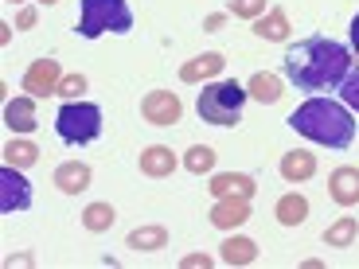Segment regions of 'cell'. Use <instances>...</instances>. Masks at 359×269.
<instances>
[{
	"instance_id": "6da1fadb",
	"label": "cell",
	"mask_w": 359,
	"mask_h": 269,
	"mask_svg": "<svg viewBox=\"0 0 359 269\" xmlns=\"http://www.w3.org/2000/svg\"><path fill=\"white\" fill-rule=\"evenodd\" d=\"M351 74V55L344 43L324 36H309L285 51V78L305 94L336 90Z\"/></svg>"
},
{
	"instance_id": "7a4b0ae2",
	"label": "cell",
	"mask_w": 359,
	"mask_h": 269,
	"mask_svg": "<svg viewBox=\"0 0 359 269\" xmlns=\"http://www.w3.org/2000/svg\"><path fill=\"white\" fill-rule=\"evenodd\" d=\"M289 129L301 137H309L313 144H324V149H351L355 141V117H351L348 106L332 98H309L289 113Z\"/></svg>"
},
{
	"instance_id": "3957f363",
	"label": "cell",
	"mask_w": 359,
	"mask_h": 269,
	"mask_svg": "<svg viewBox=\"0 0 359 269\" xmlns=\"http://www.w3.org/2000/svg\"><path fill=\"white\" fill-rule=\"evenodd\" d=\"M250 98L243 86L234 78H223V82H207L203 94H199L196 109L207 125H219V129H231L243 121V102Z\"/></svg>"
},
{
	"instance_id": "277c9868",
	"label": "cell",
	"mask_w": 359,
	"mask_h": 269,
	"mask_svg": "<svg viewBox=\"0 0 359 269\" xmlns=\"http://www.w3.org/2000/svg\"><path fill=\"white\" fill-rule=\"evenodd\" d=\"M106 32H114V36L133 32V8H129V0H82L79 4V36L98 39Z\"/></svg>"
},
{
	"instance_id": "5b68a950",
	"label": "cell",
	"mask_w": 359,
	"mask_h": 269,
	"mask_svg": "<svg viewBox=\"0 0 359 269\" xmlns=\"http://www.w3.org/2000/svg\"><path fill=\"white\" fill-rule=\"evenodd\" d=\"M55 133L67 144H90L102 137V109L94 102H63L59 117H55Z\"/></svg>"
},
{
	"instance_id": "8992f818",
	"label": "cell",
	"mask_w": 359,
	"mask_h": 269,
	"mask_svg": "<svg viewBox=\"0 0 359 269\" xmlns=\"http://www.w3.org/2000/svg\"><path fill=\"white\" fill-rule=\"evenodd\" d=\"M141 117L156 129H172V125H180V117H184V102H180L172 90H153V94H144V102H141Z\"/></svg>"
},
{
	"instance_id": "52a82bcc",
	"label": "cell",
	"mask_w": 359,
	"mask_h": 269,
	"mask_svg": "<svg viewBox=\"0 0 359 269\" xmlns=\"http://www.w3.org/2000/svg\"><path fill=\"white\" fill-rule=\"evenodd\" d=\"M27 207H32V184L24 179V168L4 164L0 168V211L12 215V211H27Z\"/></svg>"
},
{
	"instance_id": "ba28073f",
	"label": "cell",
	"mask_w": 359,
	"mask_h": 269,
	"mask_svg": "<svg viewBox=\"0 0 359 269\" xmlns=\"http://www.w3.org/2000/svg\"><path fill=\"white\" fill-rule=\"evenodd\" d=\"M59 82H63V67L55 63V59H36L24 71V94H32V98H51V94H59Z\"/></svg>"
},
{
	"instance_id": "9c48e42d",
	"label": "cell",
	"mask_w": 359,
	"mask_h": 269,
	"mask_svg": "<svg viewBox=\"0 0 359 269\" xmlns=\"http://www.w3.org/2000/svg\"><path fill=\"white\" fill-rule=\"evenodd\" d=\"M243 223H250V199H243V195L215 199V207H211V226H219V230H238Z\"/></svg>"
},
{
	"instance_id": "30bf717a",
	"label": "cell",
	"mask_w": 359,
	"mask_h": 269,
	"mask_svg": "<svg viewBox=\"0 0 359 269\" xmlns=\"http://www.w3.org/2000/svg\"><path fill=\"white\" fill-rule=\"evenodd\" d=\"M137 168H141V176L149 179H164L172 176V172L180 168L176 153H172L168 144H149V149H141V156H137Z\"/></svg>"
},
{
	"instance_id": "8fae6325",
	"label": "cell",
	"mask_w": 359,
	"mask_h": 269,
	"mask_svg": "<svg viewBox=\"0 0 359 269\" xmlns=\"http://www.w3.org/2000/svg\"><path fill=\"white\" fill-rule=\"evenodd\" d=\"M328 195H332V203H340V207H355L359 203V168L355 164H344V168H336L332 176H328Z\"/></svg>"
},
{
	"instance_id": "7c38bea8",
	"label": "cell",
	"mask_w": 359,
	"mask_h": 269,
	"mask_svg": "<svg viewBox=\"0 0 359 269\" xmlns=\"http://www.w3.org/2000/svg\"><path fill=\"white\" fill-rule=\"evenodd\" d=\"M211 195L215 199H223V195H243V199H250L254 191H258V184H254V176H246V172H215L211 176Z\"/></svg>"
},
{
	"instance_id": "4fadbf2b",
	"label": "cell",
	"mask_w": 359,
	"mask_h": 269,
	"mask_svg": "<svg viewBox=\"0 0 359 269\" xmlns=\"http://www.w3.org/2000/svg\"><path fill=\"white\" fill-rule=\"evenodd\" d=\"M226 59L219 51H207V55H196L191 63L180 67V82H188V86H196V82H207V78H215V74H223Z\"/></svg>"
},
{
	"instance_id": "5bb4252c",
	"label": "cell",
	"mask_w": 359,
	"mask_h": 269,
	"mask_svg": "<svg viewBox=\"0 0 359 269\" xmlns=\"http://www.w3.org/2000/svg\"><path fill=\"white\" fill-rule=\"evenodd\" d=\"M90 179H94V172H90V164H82V160H67V164L55 168V188L63 191V195H79V191H86Z\"/></svg>"
},
{
	"instance_id": "9a60e30c",
	"label": "cell",
	"mask_w": 359,
	"mask_h": 269,
	"mask_svg": "<svg viewBox=\"0 0 359 269\" xmlns=\"http://www.w3.org/2000/svg\"><path fill=\"white\" fill-rule=\"evenodd\" d=\"M281 179H289V184H305V179L316 176V156L309 153V149H293V153L281 156Z\"/></svg>"
},
{
	"instance_id": "2e32d148",
	"label": "cell",
	"mask_w": 359,
	"mask_h": 269,
	"mask_svg": "<svg viewBox=\"0 0 359 269\" xmlns=\"http://www.w3.org/2000/svg\"><path fill=\"white\" fill-rule=\"evenodd\" d=\"M219 250H223V254H219V258H223V265H231V269L254 265V261H258V242H254V238H246V234H231Z\"/></svg>"
},
{
	"instance_id": "e0dca14e",
	"label": "cell",
	"mask_w": 359,
	"mask_h": 269,
	"mask_svg": "<svg viewBox=\"0 0 359 269\" xmlns=\"http://www.w3.org/2000/svg\"><path fill=\"white\" fill-rule=\"evenodd\" d=\"M4 125H8L12 133H32V129H36V98H32V94L12 98L8 106H4Z\"/></svg>"
},
{
	"instance_id": "ac0fdd59",
	"label": "cell",
	"mask_w": 359,
	"mask_h": 269,
	"mask_svg": "<svg viewBox=\"0 0 359 269\" xmlns=\"http://www.w3.org/2000/svg\"><path fill=\"white\" fill-rule=\"evenodd\" d=\"M289 32H293V27H289V16L281 8H269L266 16L254 20V36L266 39V43H285Z\"/></svg>"
},
{
	"instance_id": "d6986e66",
	"label": "cell",
	"mask_w": 359,
	"mask_h": 269,
	"mask_svg": "<svg viewBox=\"0 0 359 269\" xmlns=\"http://www.w3.org/2000/svg\"><path fill=\"white\" fill-rule=\"evenodd\" d=\"M126 246L137 254H156V250L168 246V230H164V226H137V230H129Z\"/></svg>"
},
{
	"instance_id": "ffe728a7",
	"label": "cell",
	"mask_w": 359,
	"mask_h": 269,
	"mask_svg": "<svg viewBox=\"0 0 359 269\" xmlns=\"http://www.w3.org/2000/svg\"><path fill=\"white\" fill-rule=\"evenodd\" d=\"M355 238H359V219H351V215L336 219V223L324 230V246H328V250H351Z\"/></svg>"
},
{
	"instance_id": "44dd1931",
	"label": "cell",
	"mask_w": 359,
	"mask_h": 269,
	"mask_svg": "<svg viewBox=\"0 0 359 269\" xmlns=\"http://www.w3.org/2000/svg\"><path fill=\"white\" fill-rule=\"evenodd\" d=\"M246 94L258 102H266V106H273V102H281V78L269 71H258L250 82H246Z\"/></svg>"
},
{
	"instance_id": "7402d4cb",
	"label": "cell",
	"mask_w": 359,
	"mask_h": 269,
	"mask_svg": "<svg viewBox=\"0 0 359 269\" xmlns=\"http://www.w3.org/2000/svg\"><path fill=\"white\" fill-rule=\"evenodd\" d=\"M309 219V199L297 195V191H289V195L278 199V223L281 226H301Z\"/></svg>"
},
{
	"instance_id": "603a6c76",
	"label": "cell",
	"mask_w": 359,
	"mask_h": 269,
	"mask_svg": "<svg viewBox=\"0 0 359 269\" xmlns=\"http://www.w3.org/2000/svg\"><path fill=\"white\" fill-rule=\"evenodd\" d=\"M36 160H39V149L32 141H8L4 144V164H12V168H32Z\"/></svg>"
},
{
	"instance_id": "cb8c5ba5",
	"label": "cell",
	"mask_w": 359,
	"mask_h": 269,
	"mask_svg": "<svg viewBox=\"0 0 359 269\" xmlns=\"http://www.w3.org/2000/svg\"><path fill=\"white\" fill-rule=\"evenodd\" d=\"M114 207L109 203H90L86 211H82V226H86L90 234H102V230H109L114 226Z\"/></svg>"
},
{
	"instance_id": "d4e9b609",
	"label": "cell",
	"mask_w": 359,
	"mask_h": 269,
	"mask_svg": "<svg viewBox=\"0 0 359 269\" xmlns=\"http://www.w3.org/2000/svg\"><path fill=\"white\" fill-rule=\"evenodd\" d=\"M184 168L191 176H203V172L215 168V149H207V144H191L188 153H184Z\"/></svg>"
},
{
	"instance_id": "484cf974",
	"label": "cell",
	"mask_w": 359,
	"mask_h": 269,
	"mask_svg": "<svg viewBox=\"0 0 359 269\" xmlns=\"http://www.w3.org/2000/svg\"><path fill=\"white\" fill-rule=\"evenodd\" d=\"M226 8H231V16H238V20H258V16H266V0H226Z\"/></svg>"
},
{
	"instance_id": "4316f807",
	"label": "cell",
	"mask_w": 359,
	"mask_h": 269,
	"mask_svg": "<svg viewBox=\"0 0 359 269\" xmlns=\"http://www.w3.org/2000/svg\"><path fill=\"white\" fill-rule=\"evenodd\" d=\"M86 86H90V82H86V74H79V71H74V74H63V82H59V98L79 102L82 94H86Z\"/></svg>"
},
{
	"instance_id": "83f0119b",
	"label": "cell",
	"mask_w": 359,
	"mask_h": 269,
	"mask_svg": "<svg viewBox=\"0 0 359 269\" xmlns=\"http://www.w3.org/2000/svg\"><path fill=\"white\" fill-rule=\"evenodd\" d=\"M340 98H344V106H348V109H355V113H359V67L340 82Z\"/></svg>"
},
{
	"instance_id": "f1b7e54d",
	"label": "cell",
	"mask_w": 359,
	"mask_h": 269,
	"mask_svg": "<svg viewBox=\"0 0 359 269\" xmlns=\"http://www.w3.org/2000/svg\"><path fill=\"white\" fill-rule=\"evenodd\" d=\"M180 265H184V269H199V265L211 269V265H215V258H211V254H188V258L180 261Z\"/></svg>"
},
{
	"instance_id": "f546056e",
	"label": "cell",
	"mask_w": 359,
	"mask_h": 269,
	"mask_svg": "<svg viewBox=\"0 0 359 269\" xmlns=\"http://www.w3.org/2000/svg\"><path fill=\"white\" fill-rule=\"evenodd\" d=\"M32 24H36V8L27 4V8H20V16H16V27H20V32H27Z\"/></svg>"
},
{
	"instance_id": "4dcf8cb0",
	"label": "cell",
	"mask_w": 359,
	"mask_h": 269,
	"mask_svg": "<svg viewBox=\"0 0 359 269\" xmlns=\"http://www.w3.org/2000/svg\"><path fill=\"white\" fill-rule=\"evenodd\" d=\"M223 20H226V16H219V12H215V16L203 20V27H207V32H219V27H223Z\"/></svg>"
},
{
	"instance_id": "1f68e13d",
	"label": "cell",
	"mask_w": 359,
	"mask_h": 269,
	"mask_svg": "<svg viewBox=\"0 0 359 269\" xmlns=\"http://www.w3.org/2000/svg\"><path fill=\"white\" fill-rule=\"evenodd\" d=\"M351 47H355V55H359V16L351 20Z\"/></svg>"
},
{
	"instance_id": "d6a6232c",
	"label": "cell",
	"mask_w": 359,
	"mask_h": 269,
	"mask_svg": "<svg viewBox=\"0 0 359 269\" xmlns=\"http://www.w3.org/2000/svg\"><path fill=\"white\" fill-rule=\"evenodd\" d=\"M39 4H59V0H39Z\"/></svg>"
},
{
	"instance_id": "836d02e7",
	"label": "cell",
	"mask_w": 359,
	"mask_h": 269,
	"mask_svg": "<svg viewBox=\"0 0 359 269\" xmlns=\"http://www.w3.org/2000/svg\"><path fill=\"white\" fill-rule=\"evenodd\" d=\"M8 4H24V0H8Z\"/></svg>"
}]
</instances>
